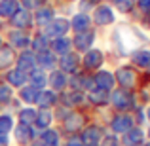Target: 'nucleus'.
Returning <instances> with one entry per match:
<instances>
[{
	"instance_id": "obj_1",
	"label": "nucleus",
	"mask_w": 150,
	"mask_h": 146,
	"mask_svg": "<svg viewBox=\"0 0 150 146\" xmlns=\"http://www.w3.org/2000/svg\"><path fill=\"white\" fill-rule=\"evenodd\" d=\"M61 123H63V131L65 133H69V135H78V133L88 125V116H86L82 110L74 108L67 114V118Z\"/></svg>"
},
{
	"instance_id": "obj_2",
	"label": "nucleus",
	"mask_w": 150,
	"mask_h": 146,
	"mask_svg": "<svg viewBox=\"0 0 150 146\" xmlns=\"http://www.w3.org/2000/svg\"><path fill=\"white\" fill-rule=\"evenodd\" d=\"M108 102L118 110V112H127V110H135V95L131 91H125V89H116L108 95Z\"/></svg>"
},
{
	"instance_id": "obj_3",
	"label": "nucleus",
	"mask_w": 150,
	"mask_h": 146,
	"mask_svg": "<svg viewBox=\"0 0 150 146\" xmlns=\"http://www.w3.org/2000/svg\"><path fill=\"white\" fill-rule=\"evenodd\" d=\"M114 80L120 84V89L133 91V89L137 87V82H139V74H137L135 66H120V68L116 70Z\"/></svg>"
},
{
	"instance_id": "obj_4",
	"label": "nucleus",
	"mask_w": 150,
	"mask_h": 146,
	"mask_svg": "<svg viewBox=\"0 0 150 146\" xmlns=\"http://www.w3.org/2000/svg\"><path fill=\"white\" fill-rule=\"evenodd\" d=\"M69 30H70V21H69V19H65V17H53V21L48 23V25L44 27L42 34H44L48 40H55V38L65 36Z\"/></svg>"
},
{
	"instance_id": "obj_5",
	"label": "nucleus",
	"mask_w": 150,
	"mask_h": 146,
	"mask_svg": "<svg viewBox=\"0 0 150 146\" xmlns=\"http://www.w3.org/2000/svg\"><path fill=\"white\" fill-rule=\"evenodd\" d=\"M105 135H106L105 127L99 123H89L80 131V139L84 142V146H99Z\"/></svg>"
},
{
	"instance_id": "obj_6",
	"label": "nucleus",
	"mask_w": 150,
	"mask_h": 146,
	"mask_svg": "<svg viewBox=\"0 0 150 146\" xmlns=\"http://www.w3.org/2000/svg\"><path fill=\"white\" fill-rule=\"evenodd\" d=\"M135 127V120H133L131 114L127 112H118L116 116L110 120V131L114 135H125L129 129Z\"/></svg>"
},
{
	"instance_id": "obj_7",
	"label": "nucleus",
	"mask_w": 150,
	"mask_h": 146,
	"mask_svg": "<svg viewBox=\"0 0 150 146\" xmlns=\"http://www.w3.org/2000/svg\"><path fill=\"white\" fill-rule=\"evenodd\" d=\"M13 137H15V140H17L19 146H29L30 142H34V140L38 139V133L34 131L33 125H21V123H17L13 127Z\"/></svg>"
},
{
	"instance_id": "obj_8",
	"label": "nucleus",
	"mask_w": 150,
	"mask_h": 146,
	"mask_svg": "<svg viewBox=\"0 0 150 146\" xmlns=\"http://www.w3.org/2000/svg\"><path fill=\"white\" fill-rule=\"evenodd\" d=\"M59 102H61V106H65V108L69 110H74L76 106H82L86 102V95L82 91H61V95H59Z\"/></svg>"
},
{
	"instance_id": "obj_9",
	"label": "nucleus",
	"mask_w": 150,
	"mask_h": 146,
	"mask_svg": "<svg viewBox=\"0 0 150 146\" xmlns=\"http://www.w3.org/2000/svg\"><path fill=\"white\" fill-rule=\"evenodd\" d=\"M93 40H95V32H93V30L78 32V34H74V38H72V48L76 49L78 53H86V51L91 49Z\"/></svg>"
},
{
	"instance_id": "obj_10",
	"label": "nucleus",
	"mask_w": 150,
	"mask_h": 146,
	"mask_svg": "<svg viewBox=\"0 0 150 146\" xmlns=\"http://www.w3.org/2000/svg\"><path fill=\"white\" fill-rule=\"evenodd\" d=\"M57 65H59V70H63L65 74H76L78 68H80V55L70 51V53L59 57Z\"/></svg>"
},
{
	"instance_id": "obj_11",
	"label": "nucleus",
	"mask_w": 150,
	"mask_h": 146,
	"mask_svg": "<svg viewBox=\"0 0 150 146\" xmlns=\"http://www.w3.org/2000/svg\"><path fill=\"white\" fill-rule=\"evenodd\" d=\"M103 61H105V55H103V51H101V49H95V48H91L89 51H86L84 57L80 59V63L84 65L86 70H97V68H101Z\"/></svg>"
},
{
	"instance_id": "obj_12",
	"label": "nucleus",
	"mask_w": 150,
	"mask_h": 146,
	"mask_svg": "<svg viewBox=\"0 0 150 146\" xmlns=\"http://www.w3.org/2000/svg\"><path fill=\"white\" fill-rule=\"evenodd\" d=\"M15 63H17V66L15 68H19V70H23V72H33L34 68H38V65H36V53H33L30 49H25V51H21V53L15 57Z\"/></svg>"
},
{
	"instance_id": "obj_13",
	"label": "nucleus",
	"mask_w": 150,
	"mask_h": 146,
	"mask_svg": "<svg viewBox=\"0 0 150 146\" xmlns=\"http://www.w3.org/2000/svg\"><path fill=\"white\" fill-rule=\"evenodd\" d=\"M48 84H50V87H51V91H65L67 87H69V76H67L63 70H59V68H55V70H51V72L48 74Z\"/></svg>"
},
{
	"instance_id": "obj_14",
	"label": "nucleus",
	"mask_w": 150,
	"mask_h": 146,
	"mask_svg": "<svg viewBox=\"0 0 150 146\" xmlns=\"http://www.w3.org/2000/svg\"><path fill=\"white\" fill-rule=\"evenodd\" d=\"M10 48L11 49H29L30 48V34L27 30H11L10 32Z\"/></svg>"
},
{
	"instance_id": "obj_15",
	"label": "nucleus",
	"mask_w": 150,
	"mask_h": 146,
	"mask_svg": "<svg viewBox=\"0 0 150 146\" xmlns=\"http://www.w3.org/2000/svg\"><path fill=\"white\" fill-rule=\"evenodd\" d=\"M93 84H95L97 89H103V91H112L114 89V74L108 72V70H99V72L93 76Z\"/></svg>"
},
{
	"instance_id": "obj_16",
	"label": "nucleus",
	"mask_w": 150,
	"mask_h": 146,
	"mask_svg": "<svg viewBox=\"0 0 150 146\" xmlns=\"http://www.w3.org/2000/svg\"><path fill=\"white\" fill-rule=\"evenodd\" d=\"M33 23H34V19H33V15H30V11L21 10V8H19L17 13L11 17V25L17 30H29L30 27H33Z\"/></svg>"
},
{
	"instance_id": "obj_17",
	"label": "nucleus",
	"mask_w": 150,
	"mask_h": 146,
	"mask_svg": "<svg viewBox=\"0 0 150 146\" xmlns=\"http://www.w3.org/2000/svg\"><path fill=\"white\" fill-rule=\"evenodd\" d=\"M91 21H95L97 25H110V23H114V11H112V8L106 6V4L97 6L95 11H93Z\"/></svg>"
},
{
	"instance_id": "obj_18",
	"label": "nucleus",
	"mask_w": 150,
	"mask_h": 146,
	"mask_svg": "<svg viewBox=\"0 0 150 146\" xmlns=\"http://www.w3.org/2000/svg\"><path fill=\"white\" fill-rule=\"evenodd\" d=\"M50 51H53L55 55L63 57V55H67V53H70V51H72V40H70V38H67V36L50 40Z\"/></svg>"
},
{
	"instance_id": "obj_19",
	"label": "nucleus",
	"mask_w": 150,
	"mask_h": 146,
	"mask_svg": "<svg viewBox=\"0 0 150 146\" xmlns=\"http://www.w3.org/2000/svg\"><path fill=\"white\" fill-rule=\"evenodd\" d=\"M38 142L42 146H63L61 142V133L57 129H46V131L38 133Z\"/></svg>"
},
{
	"instance_id": "obj_20",
	"label": "nucleus",
	"mask_w": 150,
	"mask_h": 146,
	"mask_svg": "<svg viewBox=\"0 0 150 146\" xmlns=\"http://www.w3.org/2000/svg\"><path fill=\"white\" fill-rule=\"evenodd\" d=\"M89 27H91V17H89L88 13H84V11L76 13L72 19H70V29L74 30V34L86 32V30H89Z\"/></svg>"
},
{
	"instance_id": "obj_21",
	"label": "nucleus",
	"mask_w": 150,
	"mask_h": 146,
	"mask_svg": "<svg viewBox=\"0 0 150 146\" xmlns=\"http://www.w3.org/2000/svg\"><path fill=\"white\" fill-rule=\"evenodd\" d=\"M6 82L10 87H23L29 82V74L19 70V68H10L6 74Z\"/></svg>"
},
{
	"instance_id": "obj_22",
	"label": "nucleus",
	"mask_w": 150,
	"mask_h": 146,
	"mask_svg": "<svg viewBox=\"0 0 150 146\" xmlns=\"http://www.w3.org/2000/svg\"><path fill=\"white\" fill-rule=\"evenodd\" d=\"M57 61H59L57 55H55L53 51H50V49L36 55V65H38V68H42V70H55Z\"/></svg>"
},
{
	"instance_id": "obj_23",
	"label": "nucleus",
	"mask_w": 150,
	"mask_h": 146,
	"mask_svg": "<svg viewBox=\"0 0 150 146\" xmlns=\"http://www.w3.org/2000/svg\"><path fill=\"white\" fill-rule=\"evenodd\" d=\"M129 57H131V63L135 66H139V68H150V49H133L131 53H129Z\"/></svg>"
},
{
	"instance_id": "obj_24",
	"label": "nucleus",
	"mask_w": 150,
	"mask_h": 146,
	"mask_svg": "<svg viewBox=\"0 0 150 146\" xmlns=\"http://www.w3.org/2000/svg\"><path fill=\"white\" fill-rule=\"evenodd\" d=\"M57 101H59V95H57L55 91H51V89H42V91L38 93V101H36V104L40 106V108L50 110L51 106L57 104Z\"/></svg>"
},
{
	"instance_id": "obj_25",
	"label": "nucleus",
	"mask_w": 150,
	"mask_h": 146,
	"mask_svg": "<svg viewBox=\"0 0 150 146\" xmlns=\"http://www.w3.org/2000/svg\"><path fill=\"white\" fill-rule=\"evenodd\" d=\"M29 85H33V87L42 91L48 85V72L42 68H34L33 72H29Z\"/></svg>"
},
{
	"instance_id": "obj_26",
	"label": "nucleus",
	"mask_w": 150,
	"mask_h": 146,
	"mask_svg": "<svg viewBox=\"0 0 150 146\" xmlns=\"http://www.w3.org/2000/svg\"><path fill=\"white\" fill-rule=\"evenodd\" d=\"M51 121H53V112H51V110H46V108H40L36 112L34 127H36L38 131H46V129H50Z\"/></svg>"
},
{
	"instance_id": "obj_27",
	"label": "nucleus",
	"mask_w": 150,
	"mask_h": 146,
	"mask_svg": "<svg viewBox=\"0 0 150 146\" xmlns=\"http://www.w3.org/2000/svg\"><path fill=\"white\" fill-rule=\"evenodd\" d=\"M86 101L93 106H106L108 104V91H103V89H91L86 95Z\"/></svg>"
},
{
	"instance_id": "obj_28",
	"label": "nucleus",
	"mask_w": 150,
	"mask_h": 146,
	"mask_svg": "<svg viewBox=\"0 0 150 146\" xmlns=\"http://www.w3.org/2000/svg\"><path fill=\"white\" fill-rule=\"evenodd\" d=\"M50 49V40L44 36L42 32H36L34 36H30V51L33 53H44Z\"/></svg>"
},
{
	"instance_id": "obj_29",
	"label": "nucleus",
	"mask_w": 150,
	"mask_h": 146,
	"mask_svg": "<svg viewBox=\"0 0 150 146\" xmlns=\"http://www.w3.org/2000/svg\"><path fill=\"white\" fill-rule=\"evenodd\" d=\"M19 10L17 0H0V17L2 19H11Z\"/></svg>"
},
{
	"instance_id": "obj_30",
	"label": "nucleus",
	"mask_w": 150,
	"mask_h": 146,
	"mask_svg": "<svg viewBox=\"0 0 150 146\" xmlns=\"http://www.w3.org/2000/svg\"><path fill=\"white\" fill-rule=\"evenodd\" d=\"M33 19H34V23H36L38 27L44 29L48 23L53 21V10L48 8V6H42L40 10H36V15H33Z\"/></svg>"
},
{
	"instance_id": "obj_31",
	"label": "nucleus",
	"mask_w": 150,
	"mask_h": 146,
	"mask_svg": "<svg viewBox=\"0 0 150 146\" xmlns=\"http://www.w3.org/2000/svg\"><path fill=\"white\" fill-rule=\"evenodd\" d=\"M13 61H15V49H11L10 46H2L0 48V70L10 68Z\"/></svg>"
},
{
	"instance_id": "obj_32",
	"label": "nucleus",
	"mask_w": 150,
	"mask_h": 146,
	"mask_svg": "<svg viewBox=\"0 0 150 146\" xmlns=\"http://www.w3.org/2000/svg\"><path fill=\"white\" fill-rule=\"evenodd\" d=\"M36 108H33V106H25V108H21L17 112V121L21 125H34V120H36Z\"/></svg>"
},
{
	"instance_id": "obj_33",
	"label": "nucleus",
	"mask_w": 150,
	"mask_h": 146,
	"mask_svg": "<svg viewBox=\"0 0 150 146\" xmlns=\"http://www.w3.org/2000/svg\"><path fill=\"white\" fill-rule=\"evenodd\" d=\"M38 93H40V89L33 87V85H23L21 91H19V99H21L25 104H36Z\"/></svg>"
},
{
	"instance_id": "obj_34",
	"label": "nucleus",
	"mask_w": 150,
	"mask_h": 146,
	"mask_svg": "<svg viewBox=\"0 0 150 146\" xmlns=\"http://www.w3.org/2000/svg\"><path fill=\"white\" fill-rule=\"evenodd\" d=\"M13 127H15L13 116H10V114H0V133L8 135L10 131H13Z\"/></svg>"
},
{
	"instance_id": "obj_35",
	"label": "nucleus",
	"mask_w": 150,
	"mask_h": 146,
	"mask_svg": "<svg viewBox=\"0 0 150 146\" xmlns=\"http://www.w3.org/2000/svg\"><path fill=\"white\" fill-rule=\"evenodd\" d=\"M13 99V91L8 84H0V104H8Z\"/></svg>"
},
{
	"instance_id": "obj_36",
	"label": "nucleus",
	"mask_w": 150,
	"mask_h": 146,
	"mask_svg": "<svg viewBox=\"0 0 150 146\" xmlns=\"http://www.w3.org/2000/svg\"><path fill=\"white\" fill-rule=\"evenodd\" d=\"M99 146H122V142H120V137H118V135L110 133V135L103 137V140L99 142Z\"/></svg>"
},
{
	"instance_id": "obj_37",
	"label": "nucleus",
	"mask_w": 150,
	"mask_h": 146,
	"mask_svg": "<svg viewBox=\"0 0 150 146\" xmlns=\"http://www.w3.org/2000/svg\"><path fill=\"white\" fill-rule=\"evenodd\" d=\"M46 0H21V6L25 8L27 11H33V10H40L44 6Z\"/></svg>"
},
{
	"instance_id": "obj_38",
	"label": "nucleus",
	"mask_w": 150,
	"mask_h": 146,
	"mask_svg": "<svg viewBox=\"0 0 150 146\" xmlns=\"http://www.w3.org/2000/svg\"><path fill=\"white\" fill-rule=\"evenodd\" d=\"M114 2H116L118 10L124 11V13H129V11L133 10V6H135V2H133V0H114Z\"/></svg>"
},
{
	"instance_id": "obj_39",
	"label": "nucleus",
	"mask_w": 150,
	"mask_h": 146,
	"mask_svg": "<svg viewBox=\"0 0 150 146\" xmlns=\"http://www.w3.org/2000/svg\"><path fill=\"white\" fill-rule=\"evenodd\" d=\"M63 146H84V142H82V139H80L78 135H70Z\"/></svg>"
},
{
	"instance_id": "obj_40",
	"label": "nucleus",
	"mask_w": 150,
	"mask_h": 146,
	"mask_svg": "<svg viewBox=\"0 0 150 146\" xmlns=\"http://www.w3.org/2000/svg\"><path fill=\"white\" fill-rule=\"evenodd\" d=\"M137 6H139L144 13H150V0H137Z\"/></svg>"
},
{
	"instance_id": "obj_41",
	"label": "nucleus",
	"mask_w": 150,
	"mask_h": 146,
	"mask_svg": "<svg viewBox=\"0 0 150 146\" xmlns=\"http://www.w3.org/2000/svg\"><path fill=\"white\" fill-rule=\"evenodd\" d=\"M0 146H10V137L0 133Z\"/></svg>"
},
{
	"instance_id": "obj_42",
	"label": "nucleus",
	"mask_w": 150,
	"mask_h": 146,
	"mask_svg": "<svg viewBox=\"0 0 150 146\" xmlns=\"http://www.w3.org/2000/svg\"><path fill=\"white\" fill-rule=\"evenodd\" d=\"M97 2H99V0H84V2H82V8H93V6H95V4Z\"/></svg>"
},
{
	"instance_id": "obj_43",
	"label": "nucleus",
	"mask_w": 150,
	"mask_h": 146,
	"mask_svg": "<svg viewBox=\"0 0 150 146\" xmlns=\"http://www.w3.org/2000/svg\"><path fill=\"white\" fill-rule=\"evenodd\" d=\"M144 116H146V120L150 121V106H148V108H146V112H144Z\"/></svg>"
},
{
	"instance_id": "obj_44",
	"label": "nucleus",
	"mask_w": 150,
	"mask_h": 146,
	"mask_svg": "<svg viewBox=\"0 0 150 146\" xmlns=\"http://www.w3.org/2000/svg\"><path fill=\"white\" fill-rule=\"evenodd\" d=\"M29 146H42V144H40V142H38V139H36V140H34V142H30Z\"/></svg>"
},
{
	"instance_id": "obj_45",
	"label": "nucleus",
	"mask_w": 150,
	"mask_h": 146,
	"mask_svg": "<svg viewBox=\"0 0 150 146\" xmlns=\"http://www.w3.org/2000/svg\"><path fill=\"white\" fill-rule=\"evenodd\" d=\"M144 135L148 137V140H150V125H148V129H146V133H144Z\"/></svg>"
},
{
	"instance_id": "obj_46",
	"label": "nucleus",
	"mask_w": 150,
	"mask_h": 146,
	"mask_svg": "<svg viewBox=\"0 0 150 146\" xmlns=\"http://www.w3.org/2000/svg\"><path fill=\"white\" fill-rule=\"evenodd\" d=\"M146 25L150 27V13H146Z\"/></svg>"
},
{
	"instance_id": "obj_47",
	"label": "nucleus",
	"mask_w": 150,
	"mask_h": 146,
	"mask_svg": "<svg viewBox=\"0 0 150 146\" xmlns=\"http://www.w3.org/2000/svg\"><path fill=\"white\" fill-rule=\"evenodd\" d=\"M144 146H150V140H146V142H144Z\"/></svg>"
},
{
	"instance_id": "obj_48",
	"label": "nucleus",
	"mask_w": 150,
	"mask_h": 146,
	"mask_svg": "<svg viewBox=\"0 0 150 146\" xmlns=\"http://www.w3.org/2000/svg\"><path fill=\"white\" fill-rule=\"evenodd\" d=\"M0 48H2V38H0Z\"/></svg>"
}]
</instances>
